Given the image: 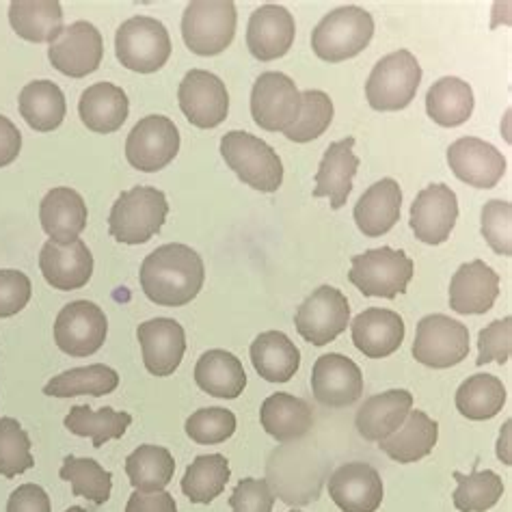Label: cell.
Returning <instances> with one entry per match:
<instances>
[{"instance_id": "31", "label": "cell", "mask_w": 512, "mask_h": 512, "mask_svg": "<svg viewBox=\"0 0 512 512\" xmlns=\"http://www.w3.org/2000/svg\"><path fill=\"white\" fill-rule=\"evenodd\" d=\"M9 22L26 42L52 44L63 33V9L57 0H13Z\"/></svg>"}, {"instance_id": "26", "label": "cell", "mask_w": 512, "mask_h": 512, "mask_svg": "<svg viewBox=\"0 0 512 512\" xmlns=\"http://www.w3.org/2000/svg\"><path fill=\"white\" fill-rule=\"evenodd\" d=\"M402 191L394 178H383L363 193L355 206V223L368 238H379L392 232L400 219Z\"/></svg>"}, {"instance_id": "35", "label": "cell", "mask_w": 512, "mask_h": 512, "mask_svg": "<svg viewBox=\"0 0 512 512\" xmlns=\"http://www.w3.org/2000/svg\"><path fill=\"white\" fill-rule=\"evenodd\" d=\"M474 91L469 83L456 76L439 78L426 93V111L435 124L443 128L463 126L474 113Z\"/></svg>"}, {"instance_id": "32", "label": "cell", "mask_w": 512, "mask_h": 512, "mask_svg": "<svg viewBox=\"0 0 512 512\" xmlns=\"http://www.w3.org/2000/svg\"><path fill=\"white\" fill-rule=\"evenodd\" d=\"M251 363L268 383H288L299 372L301 350L281 331L260 333L251 344Z\"/></svg>"}, {"instance_id": "42", "label": "cell", "mask_w": 512, "mask_h": 512, "mask_svg": "<svg viewBox=\"0 0 512 512\" xmlns=\"http://www.w3.org/2000/svg\"><path fill=\"white\" fill-rule=\"evenodd\" d=\"M454 480L458 482V487L452 500L456 510L461 512H487L504 495V482L491 469H474L469 476L461 474V471H454Z\"/></svg>"}, {"instance_id": "11", "label": "cell", "mask_w": 512, "mask_h": 512, "mask_svg": "<svg viewBox=\"0 0 512 512\" xmlns=\"http://www.w3.org/2000/svg\"><path fill=\"white\" fill-rule=\"evenodd\" d=\"M301 113V93L281 72H264L251 89L253 121L266 132H286Z\"/></svg>"}, {"instance_id": "18", "label": "cell", "mask_w": 512, "mask_h": 512, "mask_svg": "<svg viewBox=\"0 0 512 512\" xmlns=\"http://www.w3.org/2000/svg\"><path fill=\"white\" fill-rule=\"evenodd\" d=\"M448 165L458 180L474 188H493L506 173L502 152L478 137L454 141L448 150Z\"/></svg>"}, {"instance_id": "6", "label": "cell", "mask_w": 512, "mask_h": 512, "mask_svg": "<svg viewBox=\"0 0 512 512\" xmlns=\"http://www.w3.org/2000/svg\"><path fill=\"white\" fill-rule=\"evenodd\" d=\"M413 273L415 264L407 253L381 247L353 255V268H350L348 279L363 296L396 299L398 294L407 292Z\"/></svg>"}, {"instance_id": "12", "label": "cell", "mask_w": 512, "mask_h": 512, "mask_svg": "<svg viewBox=\"0 0 512 512\" xmlns=\"http://www.w3.org/2000/svg\"><path fill=\"white\" fill-rule=\"evenodd\" d=\"M180 152V132L163 115H147L128 134L126 158L143 173L165 169Z\"/></svg>"}, {"instance_id": "27", "label": "cell", "mask_w": 512, "mask_h": 512, "mask_svg": "<svg viewBox=\"0 0 512 512\" xmlns=\"http://www.w3.org/2000/svg\"><path fill=\"white\" fill-rule=\"evenodd\" d=\"M413 409V396L407 389H389L385 394L372 396L357 411L355 426L359 435L368 441H385L407 420Z\"/></svg>"}, {"instance_id": "16", "label": "cell", "mask_w": 512, "mask_h": 512, "mask_svg": "<svg viewBox=\"0 0 512 512\" xmlns=\"http://www.w3.org/2000/svg\"><path fill=\"white\" fill-rule=\"evenodd\" d=\"M312 392L322 407H350L363 394V374L353 359L340 353L322 355L312 370Z\"/></svg>"}, {"instance_id": "54", "label": "cell", "mask_w": 512, "mask_h": 512, "mask_svg": "<svg viewBox=\"0 0 512 512\" xmlns=\"http://www.w3.org/2000/svg\"><path fill=\"white\" fill-rule=\"evenodd\" d=\"M65 512H87L85 508H80V506H72V508H67Z\"/></svg>"}, {"instance_id": "15", "label": "cell", "mask_w": 512, "mask_h": 512, "mask_svg": "<svg viewBox=\"0 0 512 512\" xmlns=\"http://www.w3.org/2000/svg\"><path fill=\"white\" fill-rule=\"evenodd\" d=\"M48 59L61 74L85 78L96 72L104 59L102 35L91 22H74L63 29L57 42L50 44Z\"/></svg>"}, {"instance_id": "3", "label": "cell", "mask_w": 512, "mask_h": 512, "mask_svg": "<svg viewBox=\"0 0 512 512\" xmlns=\"http://www.w3.org/2000/svg\"><path fill=\"white\" fill-rule=\"evenodd\" d=\"M221 156L225 165L255 191L275 193L284 182V165L277 152L249 132H227L221 139Z\"/></svg>"}, {"instance_id": "34", "label": "cell", "mask_w": 512, "mask_h": 512, "mask_svg": "<svg viewBox=\"0 0 512 512\" xmlns=\"http://www.w3.org/2000/svg\"><path fill=\"white\" fill-rule=\"evenodd\" d=\"M439 439V424L424 411L411 409L407 420L402 422V426L396 430L392 437H387L385 441L379 443V448L392 458L396 463H415L422 461L424 456L433 452Z\"/></svg>"}, {"instance_id": "19", "label": "cell", "mask_w": 512, "mask_h": 512, "mask_svg": "<svg viewBox=\"0 0 512 512\" xmlns=\"http://www.w3.org/2000/svg\"><path fill=\"white\" fill-rule=\"evenodd\" d=\"M329 495L344 512H376L383 504V480L368 463H346L329 478Z\"/></svg>"}, {"instance_id": "10", "label": "cell", "mask_w": 512, "mask_h": 512, "mask_svg": "<svg viewBox=\"0 0 512 512\" xmlns=\"http://www.w3.org/2000/svg\"><path fill=\"white\" fill-rule=\"evenodd\" d=\"M294 325L305 342L327 346L350 325L348 299L338 288L320 286L303 301Z\"/></svg>"}, {"instance_id": "38", "label": "cell", "mask_w": 512, "mask_h": 512, "mask_svg": "<svg viewBox=\"0 0 512 512\" xmlns=\"http://www.w3.org/2000/svg\"><path fill=\"white\" fill-rule=\"evenodd\" d=\"M63 424L72 435L89 437L93 441V448H102L104 443L124 437L128 426L132 424V417L130 413L115 411L111 407L93 411L91 407H80V404H76L67 413Z\"/></svg>"}, {"instance_id": "2", "label": "cell", "mask_w": 512, "mask_h": 512, "mask_svg": "<svg viewBox=\"0 0 512 512\" xmlns=\"http://www.w3.org/2000/svg\"><path fill=\"white\" fill-rule=\"evenodd\" d=\"M169 204L163 191L154 186H134L124 191L113 204L109 229L124 245H145L163 229Z\"/></svg>"}, {"instance_id": "7", "label": "cell", "mask_w": 512, "mask_h": 512, "mask_svg": "<svg viewBox=\"0 0 512 512\" xmlns=\"http://www.w3.org/2000/svg\"><path fill=\"white\" fill-rule=\"evenodd\" d=\"M422 83V67L409 50H398L374 65L366 98L374 111H402L413 102Z\"/></svg>"}, {"instance_id": "30", "label": "cell", "mask_w": 512, "mask_h": 512, "mask_svg": "<svg viewBox=\"0 0 512 512\" xmlns=\"http://www.w3.org/2000/svg\"><path fill=\"white\" fill-rule=\"evenodd\" d=\"M130 102L124 89L113 83L91 85L78 102V113L83 124L98 134L117 132L126 124Z\"/></svg>"}, {"instance_id": "1", "label": "cell", "mask_w": 512, "mask_h": 512, "mask_svg": "<svg viewBox=\"0 0 512 512\" xmlns=\"http://www.w3.org/2000/svg\"><path fill=\"white\" fill-rule=\"evenodd\" d=\"M139 277L141 288L152 303L182 307L191 303L204 288L206 268L195 249L171 242L147 255Z\"/></svg>"}, {"instance_id": "44", "label": "cell", "mask_w": 512, "mask_h": 512, "mask_svg": "<svg viewBox=\"0 0 512 512\" xmlns=\"http://www.w3.org/2000/svg\"><path fill=\"white\" fill-rule=\"evenodd\" d=\"M333 121V102L325 91L309 89L301 93V113L284 132L294 143H309L320 139Z\"/></svg>"}, {"instance_id": "55", "label": "cell", "mask_w": 512, "mask_h": 512, "mask_svg": "<svg viewBox=\"0 0 512 512\" xmlns=\"http://www.w3.org/2000/svg\"><path fill=\"white\" fill-rule=\"evenodd\" d=\"M292 512H301V510H292Z\"/></svg>"}, {"instance_id": "36", "label": "cell", "mask_w": 512, "mask_h": 512, "mask_svg": "<svg viewBox=\"0 0 512 512\" xmlns=\"http://www.w3.org/2000/svg\"><path fill=\"white\" fill-rule=\"evenodd\" d=\"M20 115L35 132L57 130L67 113L63 91L52 80H33L18 98Z\"/></svg>"}, {"instance_id": "46", "label": "cell", "mask_w": 512, "mask_h": 512, "mask_svg": "<svg viewBox=\"0 0 512 512\" xmlns=\"http://www.w3.org/2000/svg\"><path fill=\"white\" fill-rule=\"evenodd\" d=\"M236 433V415L229 409L208 407L199 409L186 420V435L199 446L223 443Z\"/></svg>"}, {"instance_id": "21", "label": "cell", "mask_w": 512, "mask_h": 512, "mask_svg": "<svg viewBox=\"0 0 512 512\" xmlns=\"http://www.w3.org/2000/svg\"><path fill=\"white\" fill-rule=\"evenodd\" d=\"M137 338L147 372L154 376H171L180 368L186 353V333L178 320L154 318L141 322Z\"/></svg>"}, {"instance_id": "29", "label": "cell", "mask_w": 512, "mask_h": 512, "mask_svg": "<svg viewBox=\"0 0 512 512\" xmlns=\"http://www.w3.org/2000/svg\"><path fill=\"white\" fill-rule=\"evenodd\" d=\"M260 420L268 435L279 443L303 439L314 426L312 407L292 394L277 392L262 402Z\"/></svg>"}, {"instance_id": "25", "label": "cell", "mask_w": 512, "mask_h": 512, "mask_svg": "<svg viewBox=\"0 0 512 512\" xmlns=\"http://www.w3.org/2000/svg\"><path fill=\"white\" fill-rule=\"evenodd\" d=\"M353 147V137L331 143L318 165L314 197H329L333 210L344 208L350 191H353V180L359 169V158Z\"/></svg>"}, {"instance_id": "23", "label": "cell", "mask_w": 512, "mask_h": 512, "mask_svg": "<svg viewBox=\"0 0 512 512\" xmlns=\"http://www.w3.org/2000/svg\"><path fill=\"white\" fill-rule=\"evenodd\" d=\"M497 296H500V275L482 260L463 264L450 281V307L456 314H487Z\"/></svg>"}, {"instance_id": "8", "label": "cell", "mask_w": 512, "mask_h": 512, "mask_svg": "<svg viewBox=\"0 0 512 512\" xmlns=\"http://www.w3.org/2000/svg\"><path fill=\"white\" fill-rule=\"evenodd\" d=\"M115 50L119 63L139 74H154L171 57V37L165 24L150 18H130L117 29Z\"/></svg>"}, {"instance_id": "9", "label": "cell", "mask_w": 512, "mask_h": 512, "mask_svg": "<svg viewBox=\"0 0 512 512\" xmlns=\"http://www.w3.org/2000/svg\"><path fill=\"white\" fill-rule=\"evenodd\" d=\"M469 355V329L450 316L430 314L417 322L413 357L426 368L446 370Z\"/></svg>"}, {"instance_id": "47", "label": "cell", "mask_w": 512, "mask_h": 512, "mask_svg": "<svg viewBox=\"0 0 512 512\" xmlns=\"http://www.w3.org/2000/svg\"><path fill=\"white\" fill-rule=\"evenodd\" d=\"M482 236L489 247L510 258L512 255V204L502 199H491L482 208Z\"/></svg>"}, {"instance_id": "52", "label": "cell", "mask_w": 512, "mask_h": 512, "mask_svg": "<svg viewBox=\"0 0 512 512\" xmlns=\"http://www.w3.org/2000/svg\"><path fill=\"white\" fill-rule=\"evenodd\" d=\"M126 512H178L173 495L167 491L139 493L134 491L126 504Z\"/></svg>"}, {"instance_id": "49", "label": "cell", "mask_w": 512, "mask_h": 512, "mask_svg": "<svg viewBox=\"0 0 512 512\" xmlns=\"http://www.w3.org/2000/svg\"><path fill=\"white\" fill-rule=\"evenodd\" d=\"M33 294L31 279L22 271H0V318H11L29 305Z\"/></svg>"}, {"instance_id": "51", "label": "cell", "mask_w": 512, "mask_h": 512, "mask_svg": "<svg viewBox=\"0 0 512 512\" xmlns=\"http://www.w3.org/2000/svg\"><path fill=\"white\" fill-rule=\"evenodd\" d=\"M7 512H52L50 497L39 484H22L9 495Z\"/></svg>"}, {"instance_id": "41", "label": "cell", "mask_w": 512, "mask_h": 512, "mask_svg": "<svg viewBox=\"0 0 512 512\" xmlns=\"http://www.w3.org/2000/svg\"><path fill=\"white\" fill-rule=\"evenodd\" d=\"M175 461L167 448L139 446L126 458V474L139 493L163 491L173 478Z\"/></svg>"}, {"instance_id": "28", "label": "cell", "mask_w": 512, "mask_h": 512, "mask_svg": "<svg viewBox=\"0 0 512 512\" xmlns=\"http://www.w3.org/2000/svg\"><path fill=\"white\" fill-rule=\"evenodd\" d=\"M87 219L89 212L85 199L74 188L67 186L52 188L42 199V206H39V221H42L44 232L50 236V240L61 242V245L83 234Z\"/></svg>"}, {"instance_id": "17", "label": "cell", "mask_w": 512, "mask_h": 512, "mask_svg": "<svg viewBox=\"0 0 512 512\" xmlns=\"http://www.w3.org/2000/svg\"><path fill=\"white\" fill-rule=\"evenodd\" d=\"M458 219V199L448 184H430L417 193L411 206V229L426 245H441Z\"/></svg>"}, {"instance_id": "33", "label": "cell", "mask_w": 512, "mask_h": 512, "mask_svg": "<svg viewBox=\"0 0 512 512\" xmlns=\"http://www.w3.org/2000/svg\"><path fill=\"white\" fill-rule=\"evenodd\" d=\"M195 383L214 398L234 400L245 392L247 372L236 355L214 348L199 357L195 366Z\"/></svg>"}, {"instance_id": "20", "label": "cell", "mask_w": 512, "mask_h": 512, "mask_svg": "<svg viewBox=\"0 0 512 512\" xmlns=\"http://www.w3.org/2000/svg\"><path fill=\"white\" fill-rule=\"evenodd\" d=\"M39 268L52 288L63 292L80 290L93 275V255L80 238L65 245L48 240L39 253Z\"/></svg>"}, {"instance_id": "45", "label": "cell", "mask_w": 512, "mask_h": 512, "mask_svg": "<svg viewBox=\"0 0 512 512\" xmlns=\"http://www.w3.org/2000/svg\"><path fill=\"white\" fill-rule=\"evenodd\" d=\"M35 465L31 439L13 417L0 420V476L16 478Z\"/></svg>"}, {"instance_id": "43", "label": "cell", "mask_w": 512, "mask_h": 512, "mask_svg": "<svg viewBox=\"0 0 512 512\" xmlns=\"http://www.w3.org/2000/svg\"><path fill=\"white\" fill-rule=\"evenodd\" d=\"M59 476L65 482H72V495L87 497L89 502L102 506L109 502L113 491V476L93 458H76L67 456Z\"/></svg>"}, {"instance_id": "4", "label": "cell", "mask_w": 512, "mask_h": 512, "mask_svg": "<svg viewBox=\"0 0 512 512\" xmlns=\"http://www.w3.org/2000/svg\"><path fill=\"white\" fill-rule=\"evenodd\" d=\"M374 35V20L361 7H340L322 18L312 33V50L327 63H342L368 48Z\"/></svg>"}, {"instance_id": "53", "label": "cell", "mask_w": 512, "mask_h": 512, "mask_svg": "<svg viewBox=\"0 0 512 512\" xmlns=\"http://www.w3.org/2000/svg\"><path fill=\"white\" fill-rule=\"evenodd\" d=\"M22 134L11 119L0 115V167L11 165L20 156Z\"/></svg>"}, {"instance_id": "37", "label": "cell", "mask_w": 512, "mask_h": 512, "mask_svg": "<svg viewBox=\"0 0 512 512\" xmlns=\"http://www.w3.org/2000/svg\"><path fill=\"white\" fill-rule=\"evenodd\" d=\"M506 387L493 374H474L458 387L456 409L471 422L491 420L504 409Z\"/></svg>"}, {"instance_id": "5", "label": "cell", "mask_w": 512, "mask_h": 512, "mask_svg": "<svg viewBox=\"0 0 512 512\" xmlns=\"http://www.w3.org/2000/svg\"><path fill=\"white\" fill-rule=\"evenodd\" d=\"M236 5L232 0H193L182 16L186 48L199 57H217L234 42Z\"/></svg>"}, {"instance_id": "39", "label": "cell", "mask_w": 512, "mask_h": 512, "mask_svg": "<svg viewBox=\"0 0 512 512\" xmlns=\"http://www.w3.org/2000/svg\"><path fill=\"white\" fill-rule=\"evenodd\" d=\"M229 478H232V469H229L223 454L197 456L186 467V474L182 478V493L193 504H210L225 491Z\"/></svg>"}, {"instance_id": "40", "label": "cell", "mask_w": 512, "mask_h": 512, "mask_svg": "<svg viewBox=\"0 0 512 512\" xmlns=\"http://www.w3.org/2000/svg\"><path fill=\"white\" fill-rule=\"evenodd\" d=\"M119 385V374L104 366V363H93L87 368H74L55 376L46 387V396L55 398H74V396H106L113 394Z\"/></svg>"}, {"instance_id": "48", "label": "cell", "mask_w": 512, "mask_h": 512, "mask_svg": "<svg viewBox=\"0 0 512 512\" xmlns=\"http://www.w3.org/2000/svg\"><path fill=\"white\" fill-rule=\"evenodd\" d=\"M478 350V366H487L491 361L506 363L512 353V318L506 316L484 327L478 338Z\"/></svg>"}, {"instance_id": "50", "label": "cell", "mask_w": 512, "mask_h": 512, "mask_svg": "<svg viewBox=\"0 0 512 512\" xmlns=\"http://www.w3.org/2000/svg\"><path fill=\"white\" fill-rule=\"evenodd\" d=\"M234 512H271L275 506V493L266 480L242 478L229 497Z\"/></svg>"}, {"instance_id": "22", "label": "cell", "mask_w": 512, "mask_h": 512, "mask_svg": "<svg viewBox=\"0 0 512 512\" xmlns=\"http://www.w3.org/2000/svg\"><path fill=\"white\" fill-rule=\"evenodd\" d=\"M296 35L292 13L281 5H264L255 9L247 26V46L251 55L262 61L286 57Z\"/></svg>"}, {"instance_id": "24", "label": "cell", "mask_w": 512, "mask_h": 512, "mask_svg": "<svg viewBox=\"0 0 512 512\" xmlns=\"http://www.w3.org/2000/svg\"><path fill=\"white\" fill-rule=\"evenodd\" d=\"M350 331L359 353L370 359H385L402 346L404 320L392 309L370 307L350 322Z\"/></svg>"}, {"instance_id": "14", "label": "cell", "mask_w": 512, "mask_h": 512, "mask_svg": "<svg viewBox=\"0 0 512 512\" xmlns=\"http://www.w3.org/2000/svg\"><path fill=\"white\" fill-rule=\"evenodd\" d=\"M178 102L184 117L201 130L221 126L229 113V93L225 83L212 72L191 70L178 89Z\"/></svg>"}, {"instance_id": "13", "label": "cell", "mask_w": 512, "mask_h": 512, "mask_svg": "<svg viewBox=\"0 0 512 512\" xmlns=\"http://www.w3.org/2000/svg\"><path fill=\"white\" fill-rule=\"evenodd\" d=\"M109 322L102 309L91 301L65 305L55 322V342L70 357H91L104 346Z\"/></svg>"}]
</instances>
